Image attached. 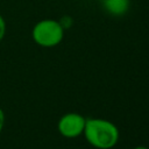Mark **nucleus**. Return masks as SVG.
I'll return each mask as SVG.
<instances>
[{"label": "nucleus", "instance_id": "f257e3e1", "mask_svg": "<svg viewBox=\"0 0 149 149\" xmlns=\"http://www.w3.org/2000/svg\"><path fill=\"white\" fill-rule=\"evenodd\" d=\"M83 134L87 142L97 149H111L120 137L118 127L113 122L100 118L86 119Z\"/></svg>", "mask_w": 149, "mask_h": 149}, {"label": "nucleus", "instance_id": "f03ea898", "mask_svg": "<svg viewBox=\"0 0 149 149\" xmlns=\"http://www.w3.org/2000/svg\"><path fill=\"white\" fill-rule=\"evenodd\" d=\"M64 29L58 20L44 19L35 23L31 30V37L36 44L43 48L58 45L64 37Z\"/></svg>", "mask_w": 149, "mask_h": 149}, {"label": "nucleus", "instance_id": "7ed1b4c3", "mask_svg": "<svg viewBox=\"0 0 149 149\" xmlns=\"http://www.w3.org/2000/svg\"><path fill=\"white\" fill-rule=\"evenodd\" d=\"M85 122L86 118H84L79 113H66L64 114L57 123L58 132L61 135L68 139H73L83 134L84 128H85Z\"/></svg>", "mask_w": 149, "mask_h": 149}, {"label": "nucleus", "instance_id": "20e7f679", "mask_svg": "<svg viewBox=\"0 0 149 149\" xmlns=\"http://www.w3.org/2000/svg\"><path fill=\"white\" fill-rule=\"evenodd\" d=\"M102 8L112 16H123L130 8V0H100Z\"/></svg>", "mask_w": 149, "mask_h": 149}, {"label": "nucleus", "instance_id": "39448f33", "mask_svg": "<svg viewBox=\"0 0 149 149\" xmlns=\"http://www.w3.org/2000/svg\"><path fill=\"white\" fill-rule=\"evenodd\" d=\"M58 22H59V24L62 26V28H63L64 30H68V29H70V28L73 26V19H72V16H70V15H64V16H62V17L58 20Z\"/></svg>", "mask_w": 149, "mask_h": 149}, {"label": "nucleus", "instance_id": "423d86ee", "mask_svg": "<svg viewBox=\"0 0 149 149\" xmlns=\"http://www.w3.org/2000/svg\"><path fill=\"white\" fill-rule=\"evenodd\" d=\"M5 35H6V21L3 16L0 14V42L3 40Z\"/></svg>", "mask_w": 149, "mask_h": 149}, {"label": "nucleus", "instance_id": "0eeeda50", "mask_svg": "<svg viewBox=\"0 0 149 149\" xmlns=\"http://www.w3.org/2000/svg\"><path fill=\"white\" fill-rule=\"evenodd\" d=\"M5 112L2 111V108H0V133H1V130H2V128H3V126H5Z\"/></svg>", "mask_w": 149, "mask_h": 149}, {"label": "nucleus", "instance_id": "6e6552de", "mask_svg": "<svg viewBox=\"0 0 149 149\" xmlns=\"http://www.w3.org/2000/svg\"><path fill=\"white\" fill-rule=\"evenodd\" d=\"M134 149H148L146 146H137V147H135Z\"/></svg>", "mask_w": 149, "mask_h": 149}, {"label": "nucleus", "instance_id": "1a4fd4ad", "mask_svg": "<svg viewBox=\"0 0 149 149\" xmlns=\"http://www.w3.org/2000/svg\"><path fill=\"white\" fill-rule=\"evenodd\" d=\"M97 1H100V0H97Z\"/></svg>", "mask_w": 149, "mask_h": 149}]
</instances>
